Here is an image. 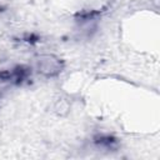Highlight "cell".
Segmentation results:
<instances>
[{"label": "cell", "instance_id": "cell-1", "mask_svg": "<svg viewBox=\"0 0 160 160\" xmlns=\"http://www.w3.org/2000/svg\"><path fill=\"white\" fill-rule=\"evenodd\" d=\"M38 68H39V71H41L42 74L48 75V76H51V75H55L60 71V61L58 59H55L54 56H50V55H46V56H41L38 61Z\"/></svg>", "mask_w": 160, "mask_h": 160}]
</instances>
